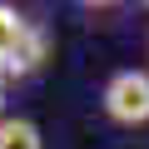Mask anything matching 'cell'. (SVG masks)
I'll return each mask as SVG.
<instances>
[{"instance_id": "6da1fadb", "label": "cell", "mask_w": 149, "mask_h": 149, "mask_svg": "<svg viewBox=\"0 0 149 149\" xmlns=\"http://www.w3.org/2000/svg\"><path fill=\"white\" fill-rule=\"evenodd\" d=\"M45 30H35L15 5H0V74H30L45 60Z\"/></svg>"}, {"instance_id": "7a4b0ae2", "label": "cell", "mask_w": 149, "mask_h": 149, "mask_svg": "<svg viewBox=\"0 0 149 149\" xmlns=\"http://www.w3.org/2000/svg\"><path fill=\"white\" fill-rule=\"evenodd\" d=\"M104 114L114 124H149V70H119L104 85Z\"/></svg>"}, {"instance_id": "3957f363", "label": "cell", "mask_w": 149, "mask_h": 149, "mask_svg": "<svg viewBox=\"0 0 149 149\" xmlns=\"http://www.w3.org/2000/svg\"><path fill=\"white\" fill-rule=\"evenodd\" d=\"M0 149H45V139L30 119H0Z\"/></svg>"}, {"instance_id": "277c9868", "label": "cell", "mask_w": 149, "mask_h": 149, "mask_svg": "<svg viewBox=\"0 0 149 149\" xmlns=\"http://www.w3.org/2000/svg\"><path fill=\"white\" fill-rule=\"evenodd\" d=\"M0 109H5V85H0Z\"/></svg>"}]
</instances>
